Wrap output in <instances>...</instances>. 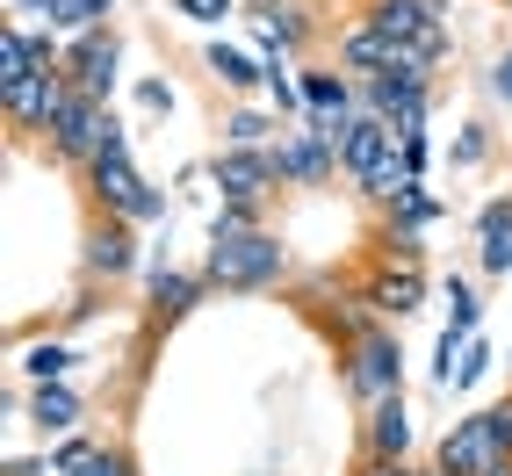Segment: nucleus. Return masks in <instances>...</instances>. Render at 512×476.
Returning <instances> with one entry per match:
<instances>
[{"label":"nucleus","instance_id":"obj_30","mask_svg":"<svg viewBox=\"0 0 512 476\" xmlns=\"http://www.w3.org/2000/svg\"><path fill=\"white\" fill-rule=\"evenodd\" d=\"M491 361H498V354H491V339H484V332H476V339H469V347H462V361H455V397H462V390H476V383H484V376H491Z\"/></svg>","mask_w":512,"mask_h":476},{"label":"nucleus","instance_id":"obj_8","mask_svg":"<svg viewBox=\"0 0 512 476\" xmlns=\"http://www.w3.org/2000/svg\"><path fill=\"white\" fill-rule=\"evenodd\" d=\"M210 296H217V289H210V275H202V267L145 260V325H152V332H174V325H188V318H195Z\"/></svg>","mask_w":512,"mask_h":476},{"label":"nucleus","instance_id":"obj_39","mask_svg":"<svg viewBox=\"0 0 512 476\" xmlns=\"http://www.w3.org/2000/svg\"><path fill=\"white\" fill-rule=\"evenodd\" d=\"M8 476H58L51 455H8Z\"/></svg>","mask_w":512,"mask_h":476},{"label":"nucleus","instance_id":"obj_21","mask_svg":"<svg viewBox=\"0 0 512 476\" xmlns=\"http://www.w3.org/2000/svg\"><path fill=\"white\" fill-rule=\"evenodd\" d=\"M375 224H390V231H433V224H448V195L440 188H426V181H404L383 210H375Z\"/></svg>","mask_w":512,"mask_h":476},{"label":"nucleus","instance_id":"obj_36","mask_svg":"<svg viewBox=\"0 0 512 476\" xmlns=\"http://www.w3.org/2000/svg\"><path fill=\"white\" fill-rule=\"evenodd\" d=\"M8 22H29V29H51V22H58V0H8Z\"/></svg>","mask_w":512,"mask_h":476},{"label":"nucleus","instance_id":"obj_27","mask_svg":"<svg viewBox=\"0 0 512 476\" xmlns=\"http://www.w3.org/2000/svg\"><path fill=\"white\" fill-rule=\"evenodd\" d=\"M44 455H51V469H58V476H73L80 462H94V455H101V433H94V426H80V433H65V440H51Z\"/></svg>","mask_w":512,"mask_h":476},{"label":"nucleus","instance_id":"obj_40","mask_svg":"<svg viewBox=\"0 0 512 476\" xmlns=\"http://www.w3.org/2000/svg\"><path fill=\"white\" fill-rule=\"evenodd\" d=\"M419 476H448V469H440V462H419Z\"/></svg>","mask_w":512,"mask_h":476},{"label":"nucleus","instance_id":"obj_25","mask_svg":"<svg viewBox=\"0 0 512 476\" xmlns=\"http://www.w3.org/2000/svg\"><path fill=\"white\" fill-rule=\"evenodd\" d=\"M491 152H498V130H491L484 116L455 123V138H448V174H476V166H491Z\"/></svg>","mask_w":512,"mask_h":476},{"label":"nucleus","instance_id":"obj_1","mask_svg":"<svg viewBox=\"0 0 512 476\" xmlns=\"http://www.w3.org/2000/svg\"><path fill=\"white\" fill-rule=\"evenodd\" d=\"M202 275H210L217 296H267V289L289 282V238L275 224L210 231V246H202Z\"/></svg>","mask_w":512,"mask_h":476},{"label":"nucleus","instance_id":"obj_16","mask_svg":"<svg viewBox=\"0 0 512 476\" xmlns=\"http://www.w3.org/2000/svg\"><path fill=\"white\" fill-rule=\"evenodd\" d=\"M419 426H412V404L404 397H383L361 412V455L368 462H419Z\"/></svg>","mask_w":512,"mask_h":476},{"label":"nucleus","instance_id":"obj_23","mask_svg":"<svg viewBox=\"0 0 512 476\" xmlns=\"http://www.w3.org/2000/svg\"><path fill=\"white\" fill-rule=\"evenodd\" d=\"M282 130H289V123L267 109V101H231L224 123H217V145H260V152H267V145L282 138Z\"/></svg>","mask_w":512,"mask_h":476},{"label":"nucleus","instance_id":"obj_9","mask_svg":"<svg viewBox=\"0 0 512 476\" xmlns=\"http://www.w3.org/2000/svg\"><path fill=\"white\" fill-rule=\"evenodd\" d=\"M267 152H275V181H282V195H318V188H332V174H339V145L318 138L311 123H289Z\"/></svg>","mask_w":512,"mask_h":476},{"label":"nucleus","instance_id":"obj_33","mask_svg":"<svg viewBox=\"0 0 512 476\" xmlns=\"http://www.w3.org/2000/svg\"><path fill=\"white\" fill-rule=\"evenodd\" d=\"M267 224V202H217L210 210V231H253Z\"/></svg>","mask_w":512,"mask_h":476},{"label":"nucleus","instance_id":"obj_19","mask_svg":"<svg viewBox=\"0 0 512 476\" xmlns=\"http://www.w3.org/2000/svg\"><path fill=\"white\" fill-rule=\"evenodd\" d=\"M22 419L37 426L44 448H51V440H65V433L87 426V390H80V383H37V390H29V404H22Z\"/></svg>","mask_w":512,"mask_h":476},{"label":"nucleus","instance_id":"obj_37","mask_svg":"<svg viewBox=\"0 0 512 476\" xmlns=\"http://www.w3.org/2000/svg\"><path fill=\"white\" fill-rule=\"evenodd\" d=\"M404 166H412V181H426V166H433V130H412V138H404Z\"/></svg>","mask_w":512,"mask_h":476},{"label":"nucleus","instance_id":"obj_10","mask_svg":"<svg viewBox=\"0 0 512 476\" xmlns=\"http://www.w3.org/2000/svg\"><path fill=\"white\" fill-rule=\"evenodd\" d=\"M65 80H73V94H87V101L109 109L116 87H123V37H116V22L65 37Z\"/></svg>","mask_w":512,"mask_h":476},{"label":"nucleus","instance_id":"obj_3","mask_svg":"<svg viewBox=\"0 0 512 476\" xmlns=\"http://www.w3.org/2000/svg\"><path fill=\"white\" fill-rule=\"evenodd\" d=\"M339 174L354 181V195L368 202V210H383V202L412 181V166H404V138H397L390 123H375V116H354L347 145H339Z\"/></svg>","mask_w":512,"mask_h":476},{"label":"nucleus","instance_id":"obj_29","mask_svg":"<svg viewBox=\"0 0 512 476\" xmlns=\"http://www.w3.org/2000/svg\"><path fill=\"white\" fill-rule=\"evenodd\" d=\"M130 101H138V116H174V109H181V94H174V80H166V73H145L138 87H130Z\"/></svg>","mask_w":512,"mask_h":476},{"label":"nucleus","instance_id":"obj_6","mask_svg":"<svg viewBox=\"0 0 512 476\" xmlns=\"http://www.w3.org/2000/svg\"><path fill=\"white\" fill-rule=\"evenodd\" d=\"M80 188H87V210H94V217H123V224L138 217V202H145L152 174L138 166V152H130V123H116V130H109V145L87 159Z\"/></svg>","mask_w":512,"mask_h":476},{"label":"nucleus","instance_id":"obj_11","mask_svg":"<svg viewBox=\"0 0 512 476\" xmlns=\"http://www.w3.org/2000/svg\"><path fill=\"white\" fill-rule=\"evenodd\" d=\"M202 181L217 188V202H275L282 195L275 152H260V145H217L202 159Z\"/></svg>","mask_w":512,"mask_h":476},{"label":"nucleus","instance_id":"obj_15","mask_svg":"<svg viewBox=\"0 0 512 476\" xmlns=\"http://www.w3.org/2000/svg\"><path fill=\"white\" fill-rule=\"evenodd\" d=\"M0 101H8V130H15V138H22V145H29V138L44 145L51 123L73 109V80H65V73H37L29 87H8Z\"/></svg>","mask_w":512,"mask_h":476},{"label":"nucleus","instance_id":"obj_4","mask_svg":"<svg viewBox=\"0 0 512 476\" xmlns=\"http://www.w3.org/2000/svg\"><path fill=\"white\" fill-rule=\"evenodd\" d=\"M325 37H332V22H325L318 0H246V44L260 58L303 65Z\"/></svg>","mask_w":512,"mask_h":476},{"label":"nucleus","instance_id":"obj_12","mask_svg":"<svg viewBox=\"0 0 512 476\" xmlns=\"http://www.w3.org/2000/svg\"><path fill=\"white\" fill-rule=\"evenodd\" d=\"M361 296H368V311L375 318H419L426 311V296H433V275H426V260H375L368 253V275H361Z\"/></svg>","mask_w":512,"mask_h":476},{"label":"nucleus","instance_id":"obj_35","mask_svg":"<svg viewBox=\"0 0 512 476\" xmlns=\"http://www.w3.org/2000/svg\"><path fill=\"white\" fill-rule=\"evenodd\" d=\"M484 94L498 101V109H512V44L491 51V65H484Z\"/></svg>","mask_w":512,"mask_h":476},{"label":"nucleus","instance_id":"obj_5","mask_svg":"<svg viewBox=\"0 0 512 476\" xmlns=\"http://www.w3.org/2000/svg\"><path fill=\"white\" fill-rule=\"evenodd\" d=\"M354 15L368 29H383V37L412 44L433 73H448V65H455V22H448L440 0H354Z\"/></svg>","mask_w":512,"mask_h":476},{"label":"nucleus","instance_id":"obj_14","mask_svg":"<svg viewBox=\"0 0 512 476\" xmlns=\"http://www.w3.org/2000/svg\"><path fill=\"white\" fill-rule=\"evenodd\" d=\"M433 109H440V80H368L361 87V116L390 123L397 138L433 130Z\"/></svg>","mask_w":512,"mask_h":476},{"label":"nucleus","instance_id":"obj_20","mask_svg":"<svg viewBox=\"0 0 512 476\" xmlns=\"http://www.w3.org/2000/svg\"><path fill=\"white\" fill-rule=\"evenodd\" d=\"M476 275L505 282L512 275V195H491L476 210Z\"/></svg>","mask_w":512,"mask_h":476},{"label":"nucleus","instance_id":"obj_28","mask_svg":"<svg viewBox=\"0 0 512 476\" xmlns=\"http://www.w3.org/2000/svg\"><path fill=\"white\" fill-rule=\"evenodd\" d=\"M174 15H181V22H195V29H210V37H217V29H224L231 15H246V0H174Z\"/></svg>","mask_w":512,"mask_h":476},{"label":"nucleus","instance_id":"obj_13","mask_svg":"<svg viewBox=\"0 0 512 476\" xmlns=\"http://www.w3.org/2000/svg\"><path fill=\"white\" fill-rule=\"evenodd\" d=\"M116 123H123L116 109H101V101L73 94V109H65V116L51 123V138H44V159H51V166H73V174H87V159L109 145V130H116Z\"/></svg>","mask_w":512,"mask_h":476},{"label":"nucleus","instance_id":"obj_17","mask_svg":"<svg viewBox=\"0 0 512 476\" xmlns=\"http://www.w3.org/2000/svg\"><path fill=\"white\" fill-rule=\"evenodd\" d=\"M202 73H210V87H224L231 101H260L267 94V58L253 44L210 37V44H202Z\"/></svg>","mask_w":512,"mask_h":476},{"label":"nucleus","instance_id":"obj_2","mask_svg":"<svg viewBox=\"0 0 512 476\" xmlns=\"http://www.w3.org/2000/svg\"><path fill=\"white\" fill-rule=\"evenodd\" d=\"M332 361H339V390H347L361 412L383 404V397H404V339H397L390 318H375L347 347H332Z\"/></svg>","mask_w":512,"mask_h":476},{"label":"nucleus","instance_id":"obj_18","mask_svg":"<svg viewBox=\"0 0 512 476\" xmlns=\"http://www.w3.org/2000/svg\"><path fill=\"white\" fill-rule=\"evenodd\" d=\"M296 87H303V116H339V123L361 116V87L339 73L332 58H303L296 65Z\"/></svg>","mask_w":512,"mask_h":476},{"label":"nucleus","instance_id":"obj_24","mask_svg":"<svg viewBox=\"0 0 512 476\" xmlns=\"http://www.w3.org/2000/svg\"><path fill=\"white\" fill-rule=\"evenodd\" d=\"M44 65H37V44H29V22H0V94L8 87H29Z\"/></svg>","mask_w":512,"mask_h":476},{"label":"nucleus","instance_id":"obj_31","mask_svg":"<svg viewBox=\"0 0 512 476\" xmlns=\"http://www.w3.org/2000/svg\"><path fill=\"white\" fill-rule=\"evenodd\" d=\"M73 476H138V455H130L123 440H101V455H94V462H80Z\"/></svg>","mask_w":512,"mask_h":476},{"label":"nucleus","instance_id":"obj_32","mask_svg":"<svg viewBox=\"0 0 512 476\" xmlns=\"http://www.w3.org/2000/svg\"><path fill=\"white\" fill-rule=\"evenodd\" d=\"M375 260H426V238H419V231H390V224H375Z\"/></svg>","mask_w":512,"mask_h":476},{"label":"nucleus","instance_id":"obj_7","mask_svg":"<svg viewBox=\"0 0 512 476\" xmlns=\"http://www.w3.org/2000/svg\"><path fill=\"white\" fill-rule=\"evenodd\" d=\"M80 275L94 289H116L130 275H145V246H138V224H123V217H87L80 231Z\"/></svg>","mask_w":512,"mask_h":476},{"label":"nucleus","instance_id":"obj_34","mask_svg":"<svg viewBox=\"0 0 512 476\" xmlns=\"http://www.w3.org/2000/svg\"><path fill=\"white\" fill-rule=\"evenodd\" d=\"M101 311H109V289H94V282H87V289H80L73 303H65V332H87V325H94Z\"/></svg>","mask_w":512,"mask_h":476},{"label":"nucleus","instance_id":"obj_38","mask_svg":"<svg viewBox=\"0 0 512 476\" xmlns=\"http://www.w3.org/2000/svg\"><path fill=\"white\" fill-rule=\"evenodd\" d=\"M354 476H419V462H368V455H361Z\"/></svg>","mask_w":512,"mask_h":476},{"label":"nucleus","instance_id":"obj_22","mask_svg":"<svg viewBox=\"0 0 512 476\" xmlns=\"http://www.w3.org/2000/svg\"><path fill=\"white\" fill-rule=\"evenodd\" d=\"M87 354L73 347V339H22V354H15V376L37 390V383H73V368Z\"/></svg>","mask_w":512,"mask_h":476},{"label":"nucleus","instance_id":"obj_26","mask_svg":"<svg viewBox=\"0 0 512 476\" xmlns=\"http://www.w3.org/2000/svg\"><path fill=\"white\" fill-rule=\"evenodd\" d=\"M440 332H455V339H476L484 332V296H476L469 275H448V325Z\"/></svg>","mask_w":512,"mask_h":476},{"label":"nucleus","instance_id":"obj_41","mask_svg":"<svg viewBox=\"0 0 512 476\" xmlns=\"http://www.w3.org/2000/svg\"><path fill=\"white\" fill-rule=\"evenodd\" d=\"M505 376H512V368H505ZM505 390H512V383H505Z\"/></svg>","mask_w":512,"mask_h":476},{"label":"nucleus","instance_id":"obj_42","mask_svg":"<svg viewBox=\"0 0 512 476\" xmlns=\"http://www.w3.org/2000/svg\"><path fill=\"white\" fill-rule=\"evenodd\" d=\"M440 8H448V0H440Z\"/></svg>","mask_w":512,"mask_h":476}]
</instances>
